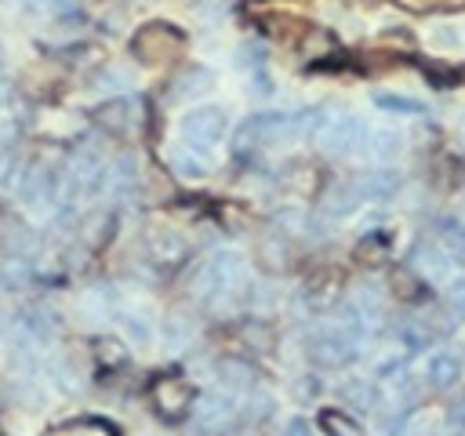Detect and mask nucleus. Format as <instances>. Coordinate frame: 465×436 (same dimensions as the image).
<instances>
[{"label": "nucleus", "mask_w": 465, "mask_h": 436, "mask_svg": "<svg viewBox=\"0 0 465 436\" xmlns=\"http://www.w3.org/2000/svg\"><path fill=\"white\" fill-rule=\"evenodd\" d=\"M240 276V254L236 251H214L203 269H200V291L211 298V294H225Z\"/></svg>", "instance_id": "20e7f679"}, {"label": "nucleus", "mask_w": 465, "mask_h": 436, "mask_svg": "<svg viewBox=\"0 0 465 436\" xmlns=\"http://www.w3.org/2000/svg\"><path fill=\"white\" fill-rule=\"evenodd\" d=\"M232 418H236L232 400H229V396H218V392L203 396V400H200V407H196V421H200L203 429H211V432H222Z\"/></svg>", "instance_id": "0eeeda50"}, {"label": "nucleus", "mask_w": 465, "mask_h": 436, "mask_svg": "<svg viewBox=\"0 0 465 436\" xmlns=\"http://www.w3.org/2000/svg\"><path fill=\"white\" fill-rule=\"evenodd\" d=\"M367 149H371L374 156L389 160V156H396V153L403 149V134H400V131H371V134H367Z\"/></svg>", "instance_id": "9d476101"}, {"label": "nucleus", "mask_w": 465, "mask_h": 436, "mask_svg": "<svg viewBox=\"0 0 465 436\" xmlns=\"http://www.w3.org/2000/svg\"><path fill=\"white\" fill-rule=\"evenodd\" d=\"M461 371H465L461 356H458L454 349H440V352H432V356L425 360L421 378H425L429 389H450V385H458Z\"/></svg>", "instance_id": "423d86ee"}, {"label": "nucleus", "mask_w": 465, "mask_h": 436, "mask_svg": "<svg viewBox=\"0 0 465 436\" xmlns=\"http://www.w3.org/2000/svg\"><path fill=\"white\" fill-rule=\"evenodd\" d=\"M414 265L418 269H425V272H443L447 269V251L443 247H436V243H418V251H414Z\"/></svg>", "instance_id": "f8f14e48"}, {"label": "nucleus", "mask_w": 465, "mask_h": 436, "mask_svg": "<svg viewBox=\"0 0 465 436\" xmlns=\"http://www.w3.org/2000/svg\"><path fill=\"white\" fill-rule=\"evenodd\" d=\"M280 436H312V425L305 421V418H291L287 425H283V432Z\"/></svg>", "instance_id": "2eb2a0df"}, {"label": "nucleus", "mask_w": 465, "mask_h": 436, "mask_svg": "<svg viewBox=\"0 0 465 436\" xmlns=\"http://www.w3.org/2000/svg\"><path fill=\"white\" fill-rule=\"evenodd\" d=\"M320 429H323L327 436H360V425H356L345 411H334V407L320 414Z\"/></svg>", "instance_id": "9b49d317"}, {"label": "nucleus", "mask_w": 465, "mask_h": 436, "mask_svg": "<svg viewBox=\"0 0 465 436\" xmlns=\"http://www.w3.org/2000/svg\"><path fill=\"white\" fill-rule=\"evenodd\" d=\"M283 131H294V116H287V113H258L236 131V142L240 145H265L269 138H276Z\"/></svg>", "instance_id": "39448f33"}, {"label": "nucleus", "mask_w": 465, "mask_h": 436, "mask_svg": "<svg viewBox=\"0 0 465 436\" xmlns=\"http://www.w3.org/2000/svg\"><path fill=\"white\" fill-rule=\"evenodd\" d=\"M429 44H432L436 51H440V47H443V51H454V47H461V33H458V25L447 22V25H436V29L429 33Z\"/></svg>", "instance_id": "ddd939ff"}, {"label": "nucleus", "mask_w": 465, "mask_h": 436, "mask_svg": "<svg viewBox=\"0 0 465 436\" xmlns=\"http://www.w3.org/2000/svg\"><path fill=\"white\" fill-rule=\"evenodd\" d=\"M360 200H363V193H360V182L352 178V182H341V185L331 189V196H327V211L341 218V214H352V211L360 207Z\"/></svg>", "instance_id": "6e6552de"}, {"label": "nucleus", "mask_w": 465, "mask_h": 436, "mask_svg": "<svg viewBox=\"0 0 465 436\" xmlns=\"http://www.w3.org/2000/svg\"><path fill=\"white\" fill-rule=\"evenodd\" d=\"M447 305H450V312L454 316H461L465 320V276H454L450 283H447Z\"/></svg>", "instance_id": "4468645a"}, {"label": "nucleus", "mask_w": 465, "mask_h": 436, "mask_svg": "<svg viewBox=\"0 0 465 436\" xmlns=\"http://www.w3.org/2000/svg\"><path fill=\"white\" fill-rule=\"evenodd\" d=\"M458 436H465V432H458Z\"/></svg>", "instance_id": "dca6fc26"}, {"label": "nucleus", "mask_w": 465, "mask_h": 436, "mask_svg": "<svg viewBox=\"0 0 465 436\" xmlns=\"http://www.w3.org/2000/svg\"><path fill=\"white\" fill-rule=\"evenodd\" d=\"M316 134H320L323 149H331V153H352V149L367 145L371 127L363 120L349 116V113H341V116H323V127Z\"/></svg>", "instance_id": "7ed1b4c3"}, {"label": "nucleus", "mask_w": 465, "mask_h": 436, "mask_svg": "<svg viewBox=\"0 0 465 436\" xmlns=\"http://www.w3.org/2000/svg\"><path fill=\"white\" fill-rule=\"evenodd\" d=\"M360 345V338L352 334V331H345L341 323H334V327H323L312 342H309V356L320 363V367H345V363H352L356 360V349Z\"/></svg>", "instance_id": "f03ea898"}, {"label": "nucleus", "mask_w": 465, "mask_h": 436, "mask_svg": "<svg viewBox=\"0 0 465 436\" xmlns=\"http://www.w3.org/2000/svg\"><path fill=\"white\" fill-rule=\"evenodd\" d=\"M229 131V113L222 105H196L182 116L178 124V134L185 142V153H211Z\"/></svg>", "instance_id": "f257e3e1"}, {"label": "nucleus", "mask_w": 465, "mask_h": 436, "mask_svg": "<svg viewBox=\"0 0 465 436\" xmlns=\"http://www.w3.org/2000/svg\"><path fill=\"white\" fill-rule=\"evenodd\" d=\"M374 105L378 109H385V113H403V116H418V113H425V102H418V98H407V94H392V91H378L374 94Z\"/></svg>", "instance_id": "1a4fd4ad"}]
</instances>
